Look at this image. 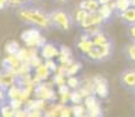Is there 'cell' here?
<instances>
[{"mask_svg":"<svg viewBox=\"0 0 135 117\" xmlns=\"http://www.w3.org/2000/svg\"><path fill=\"white\" fill-rule=\"evenodd\" d=\"M113 8H112V5L108 4V5H100V7H99L98 9V14L100 15L101 20H102V22H107L108 20L110 19L112 14H113Z\"/></svg>","mask_w":135,"mask_h":117,"instance_id":"9","label":"cell"},{"mask_svg":"<svg viewBox=\"0 0 135 117\" xmlns=\"http://www.w3.org/2000/svg\"><path fill=\"white\" fill-rule=\"evenodd\" d=\"M122 52H123L124 58L127 59V61H129L131 63H133L135 66V43L129 41L128 43H126L123 46Z\"/></svg>","mask_w":135,"mask_h":117,"instance_id":"8","label":"cell"},{"mask_svg":"<svg viewBox=\"0 0 135 117\" xmlns=\"http://www.w3.org/2000/svg\"><path fill=\"white\" fill-rule=\"evenodd\" d=\"M131 95H132V96H133V97L135 98V88H134V89L131 91Z\"/></svg>","mask_w":135,"mask_h":117,"instance_id":"17","label":"cell"},{"mask_svg":"<svg viewBox=\"0 0 135 117\" xmlns=\"http://www.w3.org/2000/svg\"><path fill=\"white\" fill-rule=\"evenodd\" d=\"M112 53H113V47H112L110 42H108L101 46L94 45L88 52L82 54V56L90 62H102L109 59Z\"/></svg>","mask_w":135,"mask_h":117,"instance_id":"3","label":"cell"},{"mask_svg":"<svg viewBox=\"0 0 135 117\" xmlns=\"http://www.w3.org/2000/svg\"><path fill=\"white\" fill-rule=\"evenodd\" d=\"M79 7L84 11H86L87 13H95L98 12L100 4L98 2V0H82L80 2Z\"/></svg>","mask_w":135,"mask_h":117,"instance_id":"7","label":"cell"},{"mask_svg":"<svg viewBox=\"0 0 135 117\" xmlns=\"http://www.w3.org/2000/svg\"><path fill=\"white\" fill-rule=\"evenodd\" d=\"M87 14L88 13L86 11H84V9H81L80 7H78L74 11V14H72L73 15V22H74V26H81V23L82 21L85 20V18L87 17Z\"/></svg>","mask_w":135,"mask_h":117,"instance_id":"10","label":"cell"},{"mask_svg":"<svg viewBox=\"0 0 135 117\" xmlns=\"http://www.w3.org/2000/svg\"><path fill=\"white\" fill-rule=\"evenodd\" d=\"M15 15L24 23L35 29H49L52 28L48 13L37 6H24L15 9Z\"/></svg>","mask_w":135,"mask_h":117,"instance_id":"1","label":"cell"},{"mask_svg":"<svg viewBox=\"0 0 135 117\" xmlns=\"http://www.w3.org/2000/svg\"><path fill=\"white\" fill-rule=\"evenodd\" d=\"M134 117H135V111H134Z\"/></svg>","mask_w":135,"mask_h":117,"instance_id":"18","label":"cell"},{"mask_svg":"<svg viewBox=\"0 0 135 117\" xmlns=\"http://www.w3.org/2000/svg\"><path fill=\"white\" fill-rule=\"evenodd\" d=\"M7 7V0H0V9H4Z\"/></svg>","mask_w":135,"mask_h":117,"instance_id":"13","label":"cell"},{"mask_svg":"<svg viewBox=\"0 0 135 117\" xmlns=\"http://www.w3.org/2000/svg\"><path fill=\"white\" fill-rule=\"evenodd\" d=\"M48 18L52 28H55L58 30H69L74 26L73 15L66 9H53L48 12Z\"/></svg>","mask_w":135,"mask_h":117,"instance_id":"2","label":"cell"},{"mask_svg":"<svg viewBox=\"0 0 135 117\" xmlns=\"http://www.w3.org/2000/svg\"><path fill=\"white\" fill-rule=\"evenodd\" d=\"M54 2H58V4H66V2H68L69 0H53Z\"/></svg>","mask_w":135,"mask_h":117,"instance_id":"16","label":"cell"},{"mask_svg":"<svg viewBox=\"0 0 135 117\" xmlns=\"http://www.w3.org/2000/svg\"><path fill=\"white\" fill-rule=\"evenodd\" d=\"M112 1H113V0H98V2L100 5H108V4H110Z\"/></svg>","mask_w":135,"mask_h":117,"instance_id":"14","label":"cell"},{"mask_svg":"<svg viewBox=\"0 0 135 117\" xmlns=\"http://www.w3.org/2000/svg\"><path fill=\"white\" fill-rule=\"evenodd\" d=\"M67 84H68L71 88H73V89H76V88L80 85V81H79V79H78L76 76H72V77H69L68 79Z\"/></svg>","mask_w":135,"mask_h":117,"instance_id":"12","label":"cell"},{"mask_svg":"<svg viewBox=\"0 0 135 117\" xmlns=\"http://www.w3.org/2000/svg\"><path fill=\"white\" fill-rule=\"evenodd\" d=\"M118 18L126 26L135 23V6H129L127 9L118 13Z\"/></svg>","mask_w":135,"mask_h":117,"instance_id":"6","label":"cell"},{"mask_svg":"<svg viewBox=\"0 0 135 117\" xmlns=\"http://www.w3.org/2000/svg\"><path fill=\"white\" fill-rule=\"evenodd\" d=\"M40 53H41V56L45 60H54L56 56L60 55V52H59L58 47L54 45V43H51V42L44 43V45L41 46Z\"/></svg>","mask_w":135,"mask_h":117,"instance_id":"5","label":"cell"},{"mask_svg":"<svg viewBox=\"0 0 135 117\" xmlns=\"http://www.w3.org/2000/svg\"><path fill=\"white\" fill-rule=\"evenodd\" d=\"M44 0H32V4H33V6H37L38 4H41Z\"/></svg>","mask_w":135,"mask_h":117,"instance_id":"15","label":"cell"},{"mask_svg":"<svg viewBox=\"0 0 135 117\" xmlns=\"http://www.w3.org/2000/svg\"><path fill=\"white\" fill-rule=\"evenodd\" d=\"M126 34H127V38L129 39L131 42H134L135 43V23H132V25H128L126 26Z\"/></svg>","mask_w":135,"mask_h":117,"instance_id":"11","label":"cell"},{"mask_svg":"<svg viewBox=\"0 0 135 117\" xmlns=\"http://www.w3.org/2000/svg\"><path fill=\"white\" fill-rule=\"evenodd\" d=\"M0 108H1V105H0Z\"/></svg>","mask_w":135,"mask_h":117,"instance_id":"19","label":"cell"},{"mask_svg":"<svg viewBox=\"0 0 135 117\" xmlns=\"http://www.w3.org/2000/svg\"><path fill=\"white\" fill-rule=\"evenodd\" d=\"M119 81L124 90L131 93L135 88V68H126L119 75Z\"/></svg>","mask_w":135,"mask_h":117,"instance_id":"4","label":"cell"}]
</instances>
